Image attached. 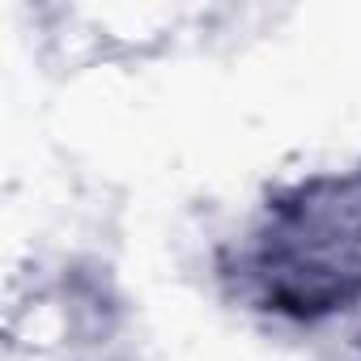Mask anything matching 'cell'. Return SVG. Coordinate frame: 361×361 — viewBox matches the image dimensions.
I'll return each instance as SVG.
<instances>
[{
	"instance_id": "6da1fadb",
	"label": "cell",
	"mask_w": 361,
	"mask_h": 361,
	"mask_svg": "<svg viewBox=\"0 0 361 361\" xmlns=\"http://www.w3.org/2000/svg\"><path fill=\"white\" fill-rule=\"evenodd\" d=\"M217 276L243 310L293 327L361 310V161L272 188Z\"/></svg>"
}]
</instances>
